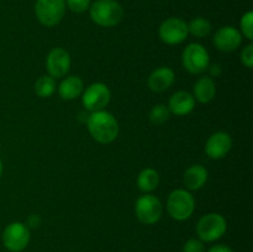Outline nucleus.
<instances>
[{
	"label": "nucleus",
	"mask_w": 253,
	"mask_h": 252,
	"mask_svg": "<svg viewBox=\"0 0 253 252\" xmlns=\"http://www.w3.org/2000/svg\"><path fill=\"white\" fill-rule=\"evenodd\" d=\"M89 133L99 143H111L119 135V123L115 116L106 110L94 111L86 120Z\"/></svg>",
	"instance_id": "obj_1"
},
{
	"label": "nucleus",
	"mask_w": 253,
	"mask_h": 252,
	"mask_svg": "<svg viewBox=\"0 0 253 252\" xmlns=\"http://www.w3.org/2000/svg\"><path fill=\"white\" fill-rule=\"evenodd\" d=\"M124 7L116 0H95L89 7L93 22L101 27H114L123 20Z\"/></svg>",
	"instance_id": "obj_2"
},
{
	"label": "nucleus",
	"mask_w": 253,
	"mask_h": 252,
	"mask_svg": "<svg viewBox=\"0 0 253 252\" xmlns=\"http://www.w3.org/2000/svg\"><path fill=\"white\" fill-rule=\"evenodd\" d=\"M195 209V199L185 189H175L168 195L167 211L174 220L184 221L189 219Z\"/></svg>",
	"instance_id": "obj_3"
},
{
	"label": "nucleus",
	"mask_w": 253,
	"mask_h": 252,
	"mask_svg": "<svg viewBox=\"0 0 253 252\" xmlns=\"http://www.w3.org/2000/svg\"><path fill=\"white\" fill-rule=\"evenodd\" d=\"M226 230V219L219 212H209L204 215L197 224V234L203 242H212L221 239Z\"/></svg>",
	"instance_id": "obj_4"
},
{
	"label": "nucleus",
	"mask_w": 253,
	"mask_h": 252,
	"mask_svg": "<svg viewBox=\"0 0 253 252\" xmlns=\"http://www.w3.org/2000/svg\"><path fill=\"white\" fill-rule=\"evenodd\" d=\"M35 14L43 26H56L66 14V0H36Z\"/></svg>",
	"instance_id": "obj_5"
},
{
	"label": "nucleus",
	"mask_w": 253,
	"mask_h": 252,
	"mask_svg": "<svg viewBox=\"0 0 253 252\" xmlns=\"http://www.w3.org/2000/svg\"><path fill=\"white\" fill-rule=\"evenodd\" d=\"M183 67L192 74L204 73L210 66V56L208 49L200 43H190L182 54Z\"/></svg>",
	"instance_id": "obj_6"
},
{
	"label": "nucleus",
	"mask_w": 253,
	"mask_h": 252,
	"mask_svg": "<svg viewBox=\"0 0 253 252\" xmlns=\"http://www.w3.org/2000/svg\"><path fill=\"white\" fill-rule=\"evenodd\" d=\"M163 212L162 202L156 195L143 194L136 200L135 214L138 221L145 225H153L161 219Z\"/></svg>",
	"instance_id": "obj_7"
},
{
	"label": "nucleus",
	"mask_w": 253,
	"mask_h": 252,
	"mask_svg": "<svg viewBox=\"0 0 253 252\" xmlns=\"http://www.w3.org/2000/svg\"><path fill=\"white\" fill-rule=\"evenodd\" d=\"M30 242V229L24 222L15 221L2 231V244L10 252H21Z\"/></svg>",
	"instance_id": "obj_8"
},
{
	"label": "nucleus",
	"mask_w": 253,
	"mask_h": 252,
	"mask_svg": "<svg viewBox=\"0 0 253 252\" xmlns=\"http://www.w3.org/2000/svg\"><path fill=\"white\" fill-rule=\"evenodd\" d=\"M111 93L108 85L104 83H93L86 86L82 93V103L90 113L105 110L110 101Z\"/></svg>",
	"instance_id": "obj_9"
},
{
	"label": "nucleus",
	"mask_w": 253,
	"mask_h": 252,
	"mask_svg": "<svg viewBox=\"0 0 253 252\" xmlns=\"http://www.w3.org/2000/svg\"><path fill=\"white\" fill-rule=\"evenodd\" d=\"M188 24L179 17H169L160 25L158 36L167 44H179L187 40Z\"/></svg>",
	"instance_id": "obj_10"
},
{
	"label": "nucleus",
	"mask_w": 253,
	"mask_h": 252,
	"mask_svg": "<svg viewBox=\"0 0 253 252\" xmlns=\"http://www.w3.org/2000/svg\"><path fill=\"white\" fill-rule=\"evenodd\" d=\"M71 56L68 52L62 47H54L51 49L46 58V68L48 76L52 78H63L68 74L71 69Z\"/></svg>",
	"instance_id": "obj_11"
},
{
	"label": "nucleus",
	"mask_w": 253,
	"mask_h": 252,
	"mask_svg": "<svg viewBox=\"0 0 253 252\" xmlns=\"http://www.w3.org/2000/svg\"><path fill=\"white\" fill-rule=\"evenodd\" d=\"M232 148V138L231 136L224 131L215 132L208 138L207 145H205V152L208 157L211 160H221L226 157L227 153Z\"/></svg>",
	"instance_id": "obj_12"
},
{
	"label": "nucleus",
	"mask_w": 253,
	"mask_h": 252,
	"mask_svg": "<svg viewBox=\"0 0 253 252\" xmlns=\"http://www.w3.org/2000/svg\"><path fill=\"white\" fill-rule=\"evenodd\" d=\"M242 43V35L234 26H222L215 32L214 44L219 51L232 52Z\"/></svg>",
	"instance_id": "obj_13"
},
{
	"label": "nucleus",
	"mask_w": 253,
	"mask_h": 252,
	"mask_svg": "<svg viewBox=\"0 0 253 252\" xmlns=\"http://www.w3.org/2000/svg\"><path fill=\"white\" fill-rule=\"evenodd\" d=\"M175 81V74L169 67H160L150 74L147 85L155 93H162L169 89Z\"/></svg>",
	"instance_id": "obj_14"
},
{
	"label": "nucleus",
	"mask_w": 253,
	"mask_h": 252,
	"mask_svg": "<svg viewBox=\"0 0 253 252\" xmlns=\"http://www.w3.org/2000/svg\"><path fill=\"white\" fill-rule=\"evenodd\" d=\"M167 106L170 114H174L177 116H185L194 110L195 99L193 94L185 90H179L170 96Z\"/></svg>",
	"instance_id": "obj_15"
},
{
	"label": "nucleus",
	"mask_w": 253,
	"mask_h": 252,
	"mask_svg": "<svg viewBox=\"0 0 253 252\" xmlns=\"http://www.w3.org/2000/svg\"><path fill=\"white\" fill-rule=\"evenodd\" d=\"M209 173L208 169L202 165H193L184 172L183 175V182L187 189L189 190H199L207 183Z\"/></svg>",
	"instance_id": "obj_16"
},
{
	"label": "nucleus",
	"mask_w": 253,
	"mask_h": 252,
	"mask_svg": "<svg viewBox=\"0 0 253 252\" xmlns=\"http://www.w3.org/2000/svg\"><path fill=\"white\" fill-rule=\"evenodd\" d=\"M84 90V83L81 77H66L58 85V94L63 100H74L82 95Z\"/></svg>",
	"instance_id": "obj_17"
},
{
	"label": "nucleus",
	"mask_w": 253,
	"mask_h": 252,
	"mask_svg": "<svg viewBox=\"0 0 253 252\" xmlns=\"http://www.w3.org/2000/svg\"><path fill=\"white\" fill-rule=\"evenodd\" d=\"M193 90L194 99L202 104L210 103L216 95V85L211 77H202L198 79Z\"/></svg>",
	"instance_id": "obj_18"
},
{
	"label": "nucleus",
	"mask_w": 253,
	"mask_h": 252,
	"mask_svg": "<svg viewBox=\"0 0 253 252\" xmlns=\"http://www.w3.org/2000/svg\"><path fill=\"white\" fill-rule=\"evenodd\" d=\"M160 184V174L153 168H145L137 175V187L141 192L151 193Z\"/></svg>",
	"instance_id": "obj_19"
},
{
	"label": "nucleus",
	"mask_w": 253,
	"mask_h": 252,
	"mask_svg": "<svg viewBox=\"0 0 253 252\" xmlns=\"http://www.w3.org/2000/svg\"><path fill=\"white\" fill-rule=\"evenodd\" d=\"M188 32L194 37H198V39L209 36L210 32H211V22L205 17H195L188 24Z\"/></svg>",
	"instance_id": "obj_20"
},
{
	"label": "nucleus",
	"mask_w": 253,
	"mask_h": 252,
	"mask_svg": "<svg viewBox=\"0 0 253 252\" xmlns=\"http://www.w3.org/2000/svg\"><path fill=\"white\" fill-rule=\"evenodd\" d=\"M57 89L56 79L51 76H42L35 83V93L40 98H49L54 94Z\"/></svg>",
	"instance_id": "obj_21"
},
{
	"label": "nucleus",
	"mask_w": 253,
	"mask_h": 252,
	"mask_svg": "<svg viewBox=\"0 0 253 252\" xmlns=\"http://www.w3.org/2000/svg\"><path fill=\"white\" fill-rule=\"evenodd\" d=\"M169 116L170 111L168 106L165 105V104H157V105L151 109L148 118H150V121L153 125H162L169 119Z\"/></svg>",
	"instance_id": "obj_22"
},
{
	"label": "nucleus",
	"mask_w": 253,
	"mask_h": 252,
	"mask_svg": "<svg viewBox=\"0 0 253 252\" xmlns=\"http://www.w3.org/2000/svg\"><path fill=\"white\" fill-rule=\"evenodd\" d=\"M240 32L242 36L252 41L253 39V12L247 11L240 20Z\"/></svg>",
	"instance_id": "obj_23"
},
{
	"label": "nucleus",
	"mask_w": 253,
	"mask_h": 252,
	"mask_svg": "<svg viewBox=\"0 0 253 252\" xmlns=\"http://www.w3.org/2000/svg\"><path fill=\"white\" fill-rule=\"evenodd\" d=\"M91 0H66V6L76 14H83L89 10Z\"/></svg>",
	"instance_id": "obj_24"
},
{
	"label": "nucleus",
	"mask_w": 253,
	"mask_h": 252,
	"mask_svg": "<svg viewBox=\"0 0 253 252\" xmlns=\"http://www.w3.org/2000/svg\"><path fill=\"white\" fill-rule=\"evenodd\" d=\"M204 242L199 239H189L183 246V252H204Z\"/></svg>",
	"instance_id": "obj_25"
},
{
	"label": "nucleus",
	"mask_w": 253,
	"mask_h": 252,
	"mask_svg": "<svg viewBox=\"0 0 253 252\" xmlns=\"http://www.w3.org/2000/svg\"><path fill=\"white\" fill-rule=\"evenodd\" d=\"M241 62L245 67L251 69L253 67V44L249 43L241 52Z\"/></svg>",
	"instance_id": "obj_26"
},
{
	"label": "nucleus",
	"mask_w": 253,
	"mask_h": 252,
	"mask_svg": "<svg viewBox=\"0 0 253 252\" xmlns=\"http://www.w3.org/2000/svg\"><path fill=\"white\" fill-rule=\"evenodd\" d=\"M208 252H234L229 246L226 245H215Z\"/></svg>",
	"instance_id": "obj_27"
},
{
	"label": "nucleus",
	"mask_w": 253,
	"mask_h": 252,
	"mask_svg": "<svg viewBox=\"0 0 253 252\" xmlns=\"http://www.w3.org/2000/svg\"><path fill=\"white\" fill-rule=\"evenodd\" d=\"M40 222H41V219H40L39 215H30L29 219H27V226L37 227Z\"/></svg>",
	"instance_id": "obj_28"
},
{
	"label": "nucleus",
	"mask_w": 253,
	"mask_h": 252,
	"mask_svg": "<svg viewBox=\"0 0 253 252\" xmlns=\"http://www.w3.org/2000/svg\"><path fill=\"white\" fill-rule=\"evenodd\" d=\"M208 68H209V71H210V74H211V76L210 77H219L220 74H221V67H220V64H211V66H209L208 67Z\"/></svg>",
	"instance_id": "obj_29"
},
{
	"label": "nucleus",
	"mask_w": 253,
	"mask_h": 252,
	"mask_svg": "<svg viewBox=\"0 0 253 252\" xmlns=\"http://www.w3.org/2000/svg\"><path fill=\"white\" fill-rule=\"evenodd\" d=\"M1 174H2V162L1 160H0V177H1Z\"/></svg>",
	"instance_id": "obj_30"
}]
</instances>
